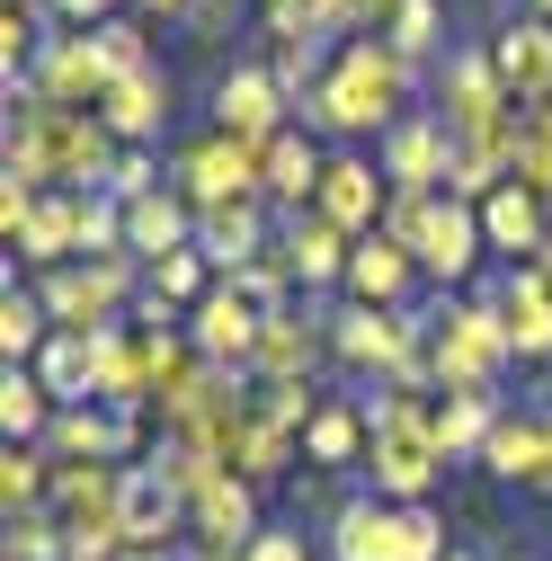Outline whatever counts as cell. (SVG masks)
Returning a JSON list of instances; mask_svg holds the SVG:
<instances>
[{"label": "cell", "instance_id": "8d00e7d4", "mask_svg": "<svg viewBox=\"0 0 552 561\" xmlns=\"http://www.w3.org/2000/svg\"><path fill=\"white\" fill-rule=\"evenodd\" d=\"M446 552H455V535H446V508L437 500L392 517V561H446Z\"/></svg>", "mask_w": 552, "mask_h": 561}, {"label": "cell", "instance_id": "44dd1931", "mask_svg": "<svg viewBox=\"0 0 552 561\" xmlns=\"http://www.w3.org/2000/svg\"><path fill=\"white\" fill-rule=\"evenodd\" d=\"M179 543H187V500L152 463H125V552H179Z\"/></svg>", "mask_w": 552, "mask_h": 561}, {"label": "cell", "instance_id": "ab89813d", "mask_svg": "<svg viewBox=\"0 0 552 561\" xmlns=\"http://www.w3.org/2000/svg\"><path fill=\"white\" fill-rule=\"evenodd\" d=\"M241 561H321V535H312L303 517H267V535H258Z\"/></svg>", "mask_w": 552, "mask_h": 561}, {"label": "cell", "instance_id": "b9f144b4", "mask_svg": "<svg viewBox=\"0 0 552 561\" xmlns=\"http://www.w3.org/2000/svg\"><path fill=\"white\" fill-rule=\"evenodd\" d=\"M357 10H366V27H383V19L401 10V0H357Z\"/></svg>", "mask_w": 552, "mask_h": 561}, {"label": "cell", "instance_id": "d6986e66", "mask_svg": "<svg viewBox=\"0 0 552 561\" xmlns=\"http://www.w3.org/2000/svg\"><path fill=\"white\" fill-rule=\"evenodd\" d=\"M321 170H330V144L303 134V125H286L276 144H258V179H267V205H276V215H312Z\"/></svg>", "mask_w": 552, "mask_h": 561}, {"label": "cell", "instance_id": "9a60e30c", "mask_svg": "<svg viewBox=\"0 0 552 561\" xmlns=\"http://www.w3.org/2000/svg\"><path fill=\"white\" fill-rule=\"evenodd\" d=\"M481 241H491V259H499V267H526V259H543V241H552V205H543L534 187L499 179L491 196H481Z\"/></svg>", "mask_w": 552, "mask_h": 561}, {"label": "cell", "instance_id": "9c48e42d", "mask_svg": "<svg viewBox=\"0 0 552 561\" xmlns=\"http://www.w3.org/2000/svg\"><path fill=\"white\" fill-rule=\"evenodd\" d=\"M107 54H99V36H81V27H54L45 45H36V62H27V81L19 90H0V99H45V107H99L107 99Z\"/></svg>", "mask_w": 552, "mask_h": 561}, {"label": "cell", "instance_id": "ac0fdd59", "mask_svg": "<svg viewBox=\"0 0 552 561\" xmlns=\"http://www.w3.org/2000/svg\"><path fill=\"white\" fill-rule=\"evenodd\" d=\"M267 535V490L258 481H241V472H223L205 500L187 508V543H223V552H250Z\"/></svg>", "mask_w": 552, "mask_h": 561}, {"label": "cell", "instance_id": "7c38bea8", "mask_svg": "<svg viewBox=\"0 0 552 561\" xmlns=\"http://www.w3.org/2000/svg\"><path fill=\"white\" fill-rule=\"evenodd\" d=\"M383 205H392V179L375 170V152L338 144V152H330V170H321L312 215H321V224H338L348 241H366V232H383Z\"/></svg>", "mask_w": 552, "mask_h": 561}, {"label": "cell", "instance_id": "f35d334b", "mask_svg": "<svg viewBox=\"0 0 552 561\" xmlns=\"http://www.w3.org/2000/svg\"><path fill=\"white\" fill-rule=\"evenodd\" d=\"M232 286L258 304V312H286V304H303V286H295V267H286V250H267V259H250Z\"/></svg>", "mask_w": 552, "mask_h": 561}, {"label": "cell", "instance_id": "7bdbcfd3", "mask_svg": "<svg viewBox=\"0 0 552 561\" xmlns=\"http://www.w3.org/2000/svg\"><path fill=\"white\" fill-rule=\"evenodd\" d=\"M534 410H543V455H552V392H534Z\"/></svg>", "mask_w": 552, "mask_h": 561}, {"label": "cell", "instance_id": "60d3db41", "mask_svg": "<svg viewBox=\"0 0 552 561\" xmlns=\"http://www.w3.org/2000/svg\"><path fill=\"white\" fill-rule=\"evenodd\" d=\"M125 10H134V19H152V27H179L196 0H125Z\"/></svg>", "mask_w": 552, "mask_h": 561}, {"label": "cell", "instance_id": "7402d4cb", "mask_svg": "<svg viewBox=\"0 0 552 561\" xmlns=\"http://www.w3.org/2000/svg\"><path fill=\"white\" fill-rule=\"evenodd\" d=\"M491 62H499V81H508V99H517V107L552 99V19L508 10V19L491 27Z\"/></svg>", "mask_w": 552, "mask_h": 561}, {"label": "cell", "instance_id": "4fadbf2b", "mask_svg": "<svg viewBox=\"0 0 552 561\" xmlns=\"http://www.w3.org/2000/svg\"><path fill=\"white\" fill-rule=\"evenodd\" d=\"M481 472H491L499 490H526V500H552V455H543V410H534V401L499 410L491 446H481Z\"/></svg>", "mask_w": 552, "mask_h": 561}, {"label": "cell", "instance_id": "cb8c5ba5", "mask_svg": "<svg viewBox=\"0 0 552 561\" xmlns=\"http://www.w3.org/2000/svg\"><path fill=\"white\" fill-rule=\"evenodd\" d=\"M196 250H205V267H215L223 286H232L250 259H267V250H276V205H215V215L196 224Z\"/></svg>", "mask_w": 552, "mask_h": 561}, {"label": "cell", "instance_id": "6da1fadb", "mask_svg": "<svg viewBox=\"0 0 552 561\" xmlns=\"http://www.w3.org/2000/svg\"><path fill=\"white\" fill-rule=\"evenodd\" d=\"M428 81H437V72L401 62L383 36H348V45H338V62H330V81L295 107V125L321 134L330 152H338V144H383L410 107H428Z\"/></svg>", "mask_w": 552, "mask_h": 561}, {"label": "cell", "instance_id": "f546056e", "mask_svg": "<svg viewBox=\"0 0 552 561\" xmlns=\"http://www.w3.org/2000/svg\"><path fill=\"white\" fill-rule=\"evenodd\" d=\"M54 428V392L36 383V366H0V446H45Z\"/></svg>", "mask_w": 552, "mask_h": 561}, {"label": "cell", "instance_id": "277c9868", "mask_svg": "<svg viewBox=\"0 0 552 561\" xmlns=\"http://www.w3.org/2000/svg\"><path fill=\"white\" fill-rule=\"evenodd\" d=\"M508 375H517V339L499 312V276H481L472 295L446 304V321L428 339V383L437 392H499Z\"/></svg>", "mask_w": 552, "mask_h": 561}, {"label": "cell", "instance_id": "83f0119b", "mask_svg": "<svg viewBox=\"0 0 552 561\" xmlns=\"http://www.w3.org/2000/svg\"><path fill=\"white\" fill-rule=\"evenodd\" d=\"M36 383L54 392V410L99 401V330H54L45 357H36Z\"/></svg>", "mask_w": 552, "mask_h": 561}, {"label": "cell", "instance_id": "3957f363", "mask_svg": "<svg viewBox=\"0 0 552 561\" xmlns=\"http://www.w3.org/2000/svg\"><path fill=\"white\" fill-rule=\"evenodd\" d=\"M383 232L419 259L428 295H472L481 286V259H491V241H481V205H463V196H392L383 205Z\"/></svg>", "mask_w": 552, "mask_h": 561}, {"label": "cell", "instance_id": "f6af8a7d", "mask_svg": "<svg viewBox=\"0 0 552 561\" xmlns=\"http://www.w3.org/2000/svg\"><path fill=\"white\" fill-rule=\"evenodd\" d=\"M517 10H526V19H552V0H517Z\"/></svg>", "mask_w": 552, "mask_h": 561}, {"label": "cell", "instance_id": "2e32d148", "mask_svg": "<svg viewBox=\"0 0 552 561\" xmlns=\"http://www.w3.org/2000/svg\"><path fill=\"white\" fill-rule=\"evenodd\" d=\"M366 455H375V428H366V401L357 392H330L303 428V463L312 472H338V481H366Z\"/></svg>", "mask_w": 552, "mask_h": 561}, {"label": "cell", "instance_id": "30bf717a", "mask_svg": "<svg viewBox=\"0 0 552 561\" xmlns=\"http://www.w3.org/2000/svg\"><path fill=\"white\" fill-rule=\"evenodd\" d=\"M99 125L116 134L125 152H161L170 125H179V72L170 62H143V72H116L99 99Z\"/></svg>", "mask_w": 552, "mask_h": 561}, {"label": "cell", "instance_id": "ba28073f", "mask_svg": "<svg viewBox=\"0 0 552 561\" xmlns=\"http://www.w3.org/2000/svg\"><path fill=\"white\" fill-rule=\"evenodd\" d=\"M330 312H338V295H303L286 312H267L250 375L258 383H330Z\"/></svg>", "mask_w": 552, "mask_h": 561}, {"label": "cell", "instance_id": "8fae6325", "mask_svg": "<svg viewBox=\"0 0 552 561\" xmlns=\"http://www.w3.org/2000/svg\"><path fill=\"white\" fill-rule=\"evenodd\" d=\"M375 170L392 179V196H446V170H455V134L437 107H410L383 144H375Z\"/></svg>", "mask_w": 552, "mask_h": 561}, {"label": "cell", "instance_id": "8992f818", "mask_svg": "<svg viewBox=\"0 0 552 561\" xmlns=\"http://www.w3.org/2000/svg\"><path fill=\"white\" fill-rule=\"evenodd\" d=\"M170 187L196 205V215H215V205H267L258 144H241V134H215V125L170 144Z\"/></svg>", "mask_w": 552, "mask_h": 561}, {"label": "cell", "instance_id": "f1b7e54d", "mask_svg": "<svg viewBox=\"0 0 552 561\" xmlns=\"http://www.w3.org/2000/svg\"><path fill=\"white\" fill-rule=\"evenodd\" d=\"M499 410H508V392H437V455H446V472L455 463H481Z\"/></svg>", "mask_w": 552, "mask_h": 561}, {"label": "cell", "instance_id": "bcb514c9", "mask_svg": "<svg viewBox=\"0 0 552 561\" xmlns=\"http://www.w3.org/2000/svg\"><path fill=\"white\" fill-rule=\"evenodd\" d=\"M499 561H526V552H499Z\"/></svg>", "mask_w": 552, "mask_h": 561}, {"label": "cell", "instance_id": "5b68a950", "mask_svg": "<svg viewBox=\"0 0 552 561\" xmlns=\"http://www.w3.org/2000/svg\"><path fill=\"white\" fill-rule=\"evenodd\" d=\"M428 107L446 116L455 144H481V134H499L517 116L508 81H499V62H491V36H455L446 62H437V81H428Z\"/></svg>", "mask_w": 552, "mask_h": 561}, {"label": "cell", "instance_id": "74e56055", "mask_svg": "<svg viewBox=\"0 0 552 561\" xmlns=\"http://www.w3.org/2000/svg\"><path fill=\"white\" fill-rule=\"evenodd\" d=\"M81 259H134V250H125V205H116L107 187L81 196Z\"/></svg>", "mask_w": 552, "mask_h": 561}, {"label": "cell", "instance_id": "d590c367", "mask_svg": "<svg viewBox=\"0 0 552 561\" xmlns=\"http://www.w3.org/2000/svg\"><path fill=\"white\" fill-rule=\"evenodd\" d=\"M250 19H258V0H196V10L179 19V36H187L196 54H223V45H232Z\"/></svg>", "mask_w": 552, "mask_h": 561}, {"label": "cell", "instance_id": "4dcf8cb0", "mask_svg": "<svg viewBox=\"0 0 552 561\" xmlns=\"http://www.w3.org/2000/svg\"><path fill=\"white\" fill-rule=\"evenodd\" d=\"M375 36H383L401 62H419V72H437L446 45H455V36H446V0H401V10H392Z\"/></svg>", "mask_w": 552, "mask_h": 561}, {"label": "cell", "instance_id": "836d02e7", "mask_svg": "<svg viewBox=\"0 0 552 561\" xmlns=\"http://www.w3.org/2000/svg\"><path fill=\"white\" fill-rule=\"evenodd\" d=\"M143 286H152L161 304H179V312H196L205 295L223 286V276L205 267V250H170V259H152V267H143Z\"/></svg>", "mask_w": 552, "mask_h": 561}, {"label": "cell", "instance_id": "484cf974", "mask_svg": "<svg viewBox=\"0 0 552 561\" xmlns=\"http://www.w3.org/2000/svg\"><path fill=\"white\" fill-rule=\"evenodd\" d=\"M392 500H375V490L357 481L348 490V508H338L330 526H321V561H392Z\"/></svg>", "mask_w": 552, "mask_h": 561}, {"label": "cell", "instance_id": "e0dca14e", "mask_svg": "<svg viewBox=\"0 0 552 561\" xmlns=\"http://www.w3.org/2000/svg\"><path fill=\"white\" fill-rule=\"evenodd\" d=\"M348 304H383V312H401V304H419L428 295V276H419V259H410L392 232H366L357 250H348V286H338Z\"/></svg>", "mask_w": 552, "mask_h": 561}, {"label": "cell", "instance_id": "4316f807", "mask_svg": "<svg viewBox=\"0 0 552 561\" xmlns=\"http://www.w3.org/2000/svg\"><path fill=\"white\" fill-rule=\"evenodd\" d=\"M45 339H54V312L36 304V276L10 259L0 267V366H36Z\"/></svg>", "mask_w": 552, "mask_h": 561}, {"label": "cell", "instance_id": "d4e9b609", "mask_svg": "<svg viewBox=\"0 0 552 561\" xmlns=\"http://www.w3.org/2000/svg\"><path fill=\"white\" fill-rule=\"evenodd\" d=\"M499 276V312H508V339H517V366H552V276L526 259V267H491Z\"/></svg>", "mask_w": 552, "mask_h": 561}, {"label": "cell", "instance_id": "52a82bcc", "mask_svg": "<svg viewBox=\"0 0 552 561\" xmlns=\"http://www.w3.org/2000/svg\"><path fill=\"white\" fill-rule=\"evenodd\" d=\"M205 125H215V134H241V144H276V134L295 125V99L276 90L267 54H241V62H223V72L205 81Z\"/></svg>", "mask_w": 552, "mask_h": 561}, {"label": "cell", "instance_id": "603a6c76", "mask_svg": "<svg viewBox=\"0 0 552 561\" xmlns=\"http://www.w3.org/2000/svg\"><path fill=\"white\" fill-rule=\"evenodd\" d=\"M223 472H241V481H258V490H286V481L303 472V437L286 428V419H267V410H250L241 428L223 437Z\"/></svg>", "mask_w": 552, "mask_h": 561}, {"label": "cell", "instance_id": "ee69618b", "mask_svg": "<svg viewBox=\"0 0 552 561\" xmlns=\"http://www.w3.org/2000/svg\"><path fill=\"white\" fill-rule=\"evenodd\" d=\"M446 561H491V552H481V543H455V552H446Z\"/></svg>", "mask_w": 552, "mask_h": 561}, {"label": "cell", "instance_id": "ffe728a7", "mask_svg": "<svg viewBox=\"0 0 552 561\" xmlns=\"http://www.w3.org/2000/svg\"><path fill=\"white\" fill-rule=\"evenodd\" d=\"M276 250H286L303 295H338V286H348V250L357 241L338 224H321V215H276Z\"/></svg>", "mask_w": 552, "mask_h": 561}, {"label": "cell", "instance_id": "e575fe53", "mask_svg": "<svg viewBox=\"0 0 552 561\" xmlns=\"http://www.w3.org/2000/svg\"><path fill=\"white\" fill-rule=\"evenodd\" d=\"M0 561H72V535H62V517H54V508L0 517Z\"/></svg>", "mask_w": 552, "mask_h": 561}, {"label": "cell", "instance_id": "5bb4252c", "mask_svg": "<svg viewBox=\"0 0 552 561\" xmlns=\"http://www.w3.org/2000/svg\"><path fill=\"white\" fill-rule=\"evenodd\" d=\"M258 330H267V312L241 295V286H215L196 312H187V339H196V357L205 366H232V375H250V357H258Z\"/></svg>", "mask_w": 552, "mask_h": 561}, {"label": "cell", "instance_id": "d6a6232c", "mask_svg": "<svg viewBox=\"0 0 552 561\" xmlns=\"http://www.w3.org/2000/svg\"><path fill=\"white\" fill-rule=\"evenodd\" d=\"M54 500V455L45 446H0V517H27Z\"/></svg>", "mask_w": 552, "mask_h": 561}, {"label": "cell", "instance_id": "1f68e13d", "mask_svg": "<svg viewBox=\"0 0 552 561\" xmlns=\"http://www.w3.org/2000/svg\"><path fill=\"white\" fill-rule=\"evenodd\" d=\"M143 463H152V472H161V481L179 490V500H187V508H196V500H205V490H215V481H223V455H215V446H196V437H170V428L152 437V455H143Z\"/></svg>", "mask_w": 552, "mask_h": 561}, {"label": "cell", "instance_id": "7a4b0ae2", "mask_svg": "<svg viewBox=\"0 0 552 561\" xmlns=\"http://www.w3.org/2000/svg\"><path fill=\"white\" fill-rule=\"evenodd\" d=\"M0 107H10L0 116V170H27V179L72 187V196L116 179L125 144L99 125V107H45V99H0Z\"/></svg>", "mask_w": 552, "mask_h": 561}]
</instances>
